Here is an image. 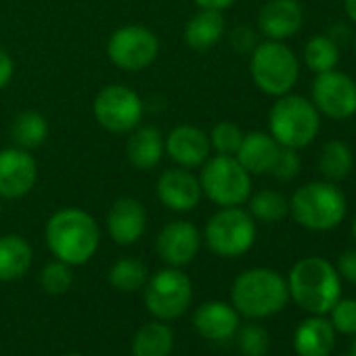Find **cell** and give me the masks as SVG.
<instances>
[{
	"mask_svg": "<svg viewBox=\"0 0 356 356\" xmlns=\"http://www.w3.org/2000/svg\"><path fill=\"white\" fill-rule=\"evenodd\" d=\"M331 312V325L337 333L343 335H356V300H337Z\"/></svg>",
	"mask_w": 356,
	"mask_h": 356,
	"instance_id": "obj_35",
	"label": "cell"
},
{
	"mask_svg": "<svg viewBox=\"0 0 356 356\" xmlns=\"http://www.w3.org/2000/svg\"><path fill=\"white\" fill-rule=\"evenodd\" d=\"M354 53H356V34H354Z\"/></svg>",
	"mask_w": 356,
	"mask_h": 356,
	"instance_id": "obj_44",
	"label": "cell"
},
{
	"mask_svg": "<svg viewBox=\"0 0 356 356\" xmlns=\"http://www.w3.org/2000/svg\"><path fill=\"white\" fill-rule=\"evenodd\" d=\"M105 51L113 67L126 74H138L157 61L161 44L159 36L151 28L128 24L109 34Z\"/></svg>",
	"mask_w": 356,
	"mask_h": 356,
	"instance_id": "obj_9",
	"label": "cell"
},
{
	"mask_svg": "<svg viewBox=\"0 0 356 356\" xmlns=\"http://www.w3.org/2000/svg\"><path fill=\"white\" fill-rule=\"evenodd\" d=\"M147 279H149V268L140 258L126 256L115 260L113 266L109 268V283L126 293L145 287Z\"/></svg>",
	"mask_w": 356,
	"mask_h": 356,
	"instance_id": "obj_30",
	"label": "cell"
},
{
	"mask_svg": "<svg viewBox=\"0 0 356 356\" xmlns=\"http://www.w3.org/2000/svg\"><path fill=\"white\" fill-rule=\"evenodd\" d=\"M200 229L185 218H176L165 222L155 237V252L165 266L183 268L195 260L202 250Z\"/></svg>",
	"mask_w": 356,
	"mask_h": 356,
	"instance_id": "obj_15",
	"label": "cell"
},
{
	"mask_svg": "<svg viewBox=\"0 0 356 356\" xmlns=\"http://www.w3.org/2000/svg\"><path fill=\"white\" fill-rule=\"evenodd\" d=\"M49 132H51L49 120L36 109L19 111L11 122V140H13V145H17L22 149H28V151H34L40 145H44L47 138H49Z\"/></svg>",
	"mask_w": 356,
	"mask_h": 356,
	"instance_id": "obj_25",
	"label": "cell"
},
{
	"mask_svg": "<svg viewBox=\"0 0 356 356\" xmlns=\"http://www.w3.org/2000/svg\"><path fill=\"white\" fill-rule=\"evenodd\" d=\"M243 134L245 132L235 122L220 120L208 132L210 145H212V153H218V155H235L237 149H239V145H241V140H243Z\"/></svg>",
	"mask_w": 356,
	"mask_h": 356,
	"instance_id": "obj_31",
	"label": "cell"
},
{
	"mask_svg": "<svg viewBox=\"0 0 356 356\" xmlns=\"http://www.w3.org/2000/svg\"><path fill=\"white\" fill-rule=\"evenodd\" d=\"M163 147L172 165H181L187 170H200L212 155L208 132L195 124L174 126L168 134H163Z\"/></svg>",
	"mask_w": 356,
	"mask_h": 356,
	"instance_id": "obj_16",
	"label": "cell"
},
{
	"mask_svg": "<svg viewBox=\"0 0 356 356\" xmlns=\"http://www.w3.org/2000/svg\"><path fill=\"white\" fill-rule=\"evenodd\" d=\"M348 356H350V354H348Z\"/></svg>",
	"mask_w": 356,
	"mask_h": 356,
	"instance_id": "obj_46",
	"label": "cell"
},
{
	"mask_svg": "<svg viewBox=\"0 0 356 356\" xmlns=\"http://www.w3.org/2000/svg\"><path fill=\"white\" fill-rule=\"evenodd\" d=\"M105 229L113 243L132 245L147 231V210L140 200L122 195L118 197L105 216Z\"/></svg>",
	"mask_w": 356,
	"mask_h": 356,
	"instance_id": "obj_17",
	"label": "cell"
},
{
	"mask_svg": "<svg viewBox=\"0 0 356 356\" xmlns=\"http://www.w3.org/2000/svg\"><path fill=\"white\" fill-rule=\"evenodd\" d=\"M193 325L197 333L210 341H225L239 329V314L227 302H206L195 310Z\"/></svg>",
	"mask_w": 356,
	"mask_h": 356,
	"instance_id": "obj_20",
	"label": "cell"
},
{
	"mask_svg": "<svg viewBox=\"0 0 356 356\" xmlns=\"http://www.w3.org/2000/svg\"><path fill=\"white\" fill-rule=\"evenodd\" d=\"M343 11H346V17L356 24V0H343Z\"/></svg>",
	"mask_w": 356,
	"mask_h": 356,
	"instance_id": "obj_40",
	"label": "cell"
},
{
	"mask_svg": "<svg viewBox=\"0 0 356 356\" xmlns=\"http://www.w3.org/2000/svg\"><path fill=\"white\" fill-rule=\"evenodd\" d=\"M193 285L183 268L165 266L145 283V306L159 321L183 316L191 304Z\"/></svg>",
	"mask_w": 356,
	"mask_h": 356,
	"instance_id": "obj_11",
	"label": "cell"
},
{
	"mask_svg": "<svg viewBox=\"0 0 356 356\" xmlns=\"http://www.w3.org/2000/svg\"><path fill=\"white\" fill-rule=\"evenodd\" d=\"M352 235H354V241H356V218H354V222H352Z\"/></svg>",
	"mask_w": 356,
	"mask_h": 356,
	"instance_id": "obj_42",
	"label": "cell"
},
{
	"mask_svg": "<svg viewBox=\"0 0 356 356\" xmlns=\"http://www.w3.org/2000/svg\"><path fill=\"white\" fill-rule=\"evenodd\" d=\"M250 76L262 95L277 99L293 90L300 78V61L285 42L264 40L250 53Z\"/></svg>",
	"mask_w": 356,
	"mask_h": 356,
	"instance_id": "obj_6",
	"label": "cell"
},
{
	"mask_svg": "<svg viewBox=\"0 0 356 356\" xmlns=\"http://www.w3.org/2000/svg\"><path fill=\"white\" fill-rule=\"evenodd\" d=\"M335 343V329L323 314H312L302 321L293 333L298 356H329Z\"/></svg>",
	"mask_w": 356,
	"mask_h": 356,
	"instance_id": "obj_23",
	"label": "cell"
},
{
	"mask_svg": "<svg viewBox=\"0 0 356 356\" xmlns=\"http://www.w3.org/2000/svg\"><path fill=\"white\" fill-rule=\"evenodd\" d=\"M304 63L310 72L323 74L335 70L339 63V47L329 34H314L304 44Z\"/></svg>",
	"mask_w": 356,
	"mask_h": 356,
	"instance_id": "obj_29",
	"label": "cell"
},
{
	"mask_svg": "<svg viewBox=\"0 0 356 356\" xmlns=\"http://www.w3.org/2000/svg\"><path fill=\"white\" fill-rule=\"evenodd\" d=\"M239 348L245 356H264L270 348V335L262 325L250 323L239 331Z\"/></svg>",
	"mask_w": 356,
	"mask_h": 356,
	"instance_id": "obj_33",
	"label": "cell"
},
{
	"mask_svg": "<svg viewBox=\"0 0 356 356\" xmlns=\"http://www.w3.org/2000/svg\"><path fill=\"white\" fill-rule=\"evenodd\" d=\"M15 78V59L7 49L0 47V90H5Z\"/></svg>",
	"mask_w": 356,
	"mask_h": 356,
	"instance_id": "obj_38",
	"label": "cell"
},
{
	"mask_svg": "<svg viewBox=\"0 0 356 356\" xmlns=\"http://www.w3.org/2000/svg\"><path fill=\"white\" fill-rule=\"evenodd\" d=\"M44 239L55 260L74 268L86 264L97 254L101 245V227L90 212L70 206L49 216Z\"/></svg>",
	"mask_w": 356,
	"mask_h": 356,
	"instance_id": "obj_1",
	"label": "cell"
},
{
	"mask_svg": "<svg viewBox=\"0 0 356 356\" xmlns=\"http://www.w3.org/2000/svg\"><path fill=\"white\" fill-rule=\"evenodd\" d=\"M300 168H302V157L296 149H287V147H281L279 153H277V159L270 168V176L277 178L281 183H287V181H293V178L300 174Z\"/></svg>",
	"mask_w": 356,
	"mask_h": 356,
	"instance_id": "obj_34",
	"label": "cell"
},
{
	"mask_svg": "<svg viewBox=\"0 0 356 356\" xmlns=\"http://www.w3.org/2000/svg\"><path fill=\"white\" fill-rule=\"evenodd\" d=\"M279 149L281 145L268 132L252 130L243 134V140L235 157L252 176H262V174H270V168L277 159Z\"/></svg>",
	"mask_w": 356,
	"mask_h": 356,
	"instance_id": "obj_21",
	"label": "cell"
},
{
	"mask_svg": "<svg viewBox=\"0 0 356 356\" xmlns=\"http://www.w3.org/2000/svg\"><path fill=\"white\" fill-rule=\"evenodd\" d=\"M165 157L163 132L157 126L140 124L128 132L126 140V159L138 172H151Z\"/></svg>",
	"mask_w": 356,
	"mask_h": 356,
	"instance_id": "obj_19",
	"label": "cell"
},
{
	"mask_svg": "<svg viewBox=\"0 0 356 356\" xmlns=\"http://www.w3.org/2000/svg\"><path fill=\"white\" fill-rule=\"evenodd\" d=\"M321 130V113L310 99L287 92L277 97L268 111V134L287 149L308 147Z\"/></svg>",
	"mask_w": 356,
	"mask_h": 356,
	"instance_id": "obj_5",
	"label": "cell"
},
{
	"mask_svg": "<svg viewBox=\"0 0 356 356\" xmlns=\"http://www.w3.org/2000/svg\"><path fill=\"white\" fill-rule=\"evenodd\" d=\"M312 105L333 122H343L356 115V82L337 70L316 74L312 82Z\"/></svg>",
	"mask_w": 356,
	"mask_h": 356,
	"instance_id": "obj_12",
	"label": "cell"
},
{
	"mask_svg": "<svg viewBox=\"0 0 356 356\" xmlns=\"http://www.w3.org/2000/svg\"><path fill=\"white\" fill-rule=\"evenodd\" d=\"M197 9H210V11H220L225 13L227 9H231L237 0H193Z\"/></svg>",
	"mask_w": 356,
	"mask_h": 356,
	"instance_id": "obj_39",
	"label": "cell"
},
{
	"mask_svg": "<svg viewBox=\"0 0 356 356\" xmlns=\"http://www.w3.org/2000/svg\"><path fill=\"white\" fill-rule=\"evenodd\" d=\"M174 346V333L163 323H147L143 325L132 339L134 356H170Z\"/></svg>",
	"mask_w": 356,
	"mask_h": 356,
	"instance_id": "obj_27",
	"label": "cell"
},
{
	"mask_svg": "<svg viewBox=\"0 0 356 356\" xmlns=\"http://www.w3.org/2000/svg\"><path fill=\"white\" fill-rule=\"evenodd\" d=\"M354 168V153L352 147L343 140H327L318 155V170L325 181L339 183L346 176H350Z\"/></svg>",
	"mask_w": 356,
	"mask_h": 356,
	"instance_id": "obj_26",
	"label": "cell"
},
{
	"mask_svg": "<svg viewBox=\"0 0 356 356\" xmlns=\"http://www.w3.org/2000/svg\"><path fill=\"white\" fill-rule=\"evenodd\" d=\"M287 287L289 298H293V302L310 314L329 312L341 298V277L337 268L321 256H310L296 262L289 270Z\"/></svg>",
	"mask_w": 356,
	"mask_h": 356,
	"instance_id": "obj_2",
	"label": "cell"
},
{
	"mask_svg": "<svg viewBox=\"0 0 356 356\" xmlns=\"http://www.w3.org/2000/svg\"><path fill=\"white\" fill-rule=\"evenodd\" d=\"M38 183V161L17 145L0 149V200L13 202L30 195Z\"/></svg>",
	"mask_w": 356,
	"mask_h": 356,
	"instance_id": "obj_14",
	"label": "cell"
},
{
	"mask_svg": "<svg viewBox=\"0 0 356 356\" xmlns=\"http://www.w3.org/2000/svg\"><path fill=\"white\" fill-rule=\"evenodd\" d=\"M350 356H356V339H354V343H352V348H350Z\"/></svg>",
	"mask_w": 356,
	"mask_h": 356,
	"instance_id": "obj_41",
	"label": "cell"
},
{
	"mask_svg": "<svg viewBox=\"0 0 356 356\" xmlns=\"http://www.w3.org/2000/svg\"><path fill=\"white\" fill-rule=\"evenodd\" d=\"M197 176L204 197L216 208L243 206L254 191V176L239 163L235 155L212 153L210 159L200 168Z\"/></svg>",
	"mask_w": 356,
	"mask_h": 356,
	"instance_id": "obj_7",
	"label": "cell"
},
{
	"mask_svg": "<svg viewBox=\"0 0 356 356\" xmlns=\"http://www.w3.org/2000/svg\"><path fill=\"white\" fill-rule=\"evenodd\" d=\"M95 122L109 134H128L143 124L145 101L143 97L126 84L103 86L92 101Z\"/></svg>",
	"mask_w": 356,
	"mask_h": 356,
	"instance_id": "obj_10",
	"label": "cell"
},
{
	"mask_svg": "<svg viewBox=\"0 0 356 356\" xmlns=\"http://www.w3.org/2000/svg\"><path fill=\"white\" fill-rule=\"evenodd\" d=\"M256 220L243 206L218 208L204 229V241L220 258H239L256 241Z\"/></svg>",
	"mask_w": 356,
	"mask_h": 356,
	"instance_id": "obj_8",
	"label": "cell"
},
{
	"mask_svg": "<svg viewBox=\"0 0 356 356\" xmlns=\"http://www.w3.org/2000/svg\"><path fill=\"white\" fill-rule=\"evenodd\" d=\"M348 202L343 191L329 181H314L298 187L289 197V216L308 231H331L346 218Z\"/></svg>",
	"mask_w": 356,
	"mask_h": 356,
	"instance_id": "obj_4",
	"label": "cell"
},
{
	"mask_svg": "<svg viewBox=\"0 0 356 356\" xmlns=\"http://www.w3.org/2000/svg\"><path fill=\"white\" fill-rule=\"evenodd\" d=\"M245 204L252 218L262 225H275L289 216V200L275 189H260L256 193L252 191Z\"/></svg>",
	"mask_w": 356,
	"mask_h": 356,
	"instance_id": "obj_28",
	"label": "cell"
},
{
	"mask_svg": "<svg viewBox=\"0 0 356 356\" xmlns=\"http://www.w3.org/2000/svg\"><path fill=\"white\" fill-rule=\"evenodd\" d=\"M0 218H3V200H0Z\"/></svg>",
	"mask_w": 356,
	"mask_h": 356,
	"instance_id": "obj_43",
	"label": "cell"
},
{
	"mask_svg": "<svg viewBox=\"0 0 356 356\" xmlns=\"http://www.w3.org/2000/svg\"><path fill=\"white\" fill-rule=\"evenodd\" d=\"M233 308L250 318H266L285 308L289 300L287 279L273 268H248L231 287Z\"/></svg>",
	"mask_w": 356,
	"mask_h": 356,
	"instance_id": "obj_3",
	"label": "cell"
},
{
	"mask_svg": "<svg viewBox=\"0 0 356 356\" xmlns=\"http://www.w3.org/2000/svg\"><path fill=\"white\" fill-rule=\"evenodd\" d=\"M34 262L32 245L26 237L9 233L0 237V281L22 279Z\"/></svg>",
	"mask_w": 356,
	"mask_h": 356,
	"instance_id": "obj_24",
	"label": "cell"
},
{
	"mask_svg": "<svg viewBox=\"0 0 356 356\" xmlns=\"http://www.w3.org/2000/svg\"><path fill=\"white\" fill-rule=\"evenodd\" d=\"M335 268L341 279L356 285V250H346L343 254H339Z\"/></svg>",
	"mask_w": 356,
	"mask_h": 356,
	"instance_id": "obj_37",
	"label": "cell"
},
{
	"mask_svg": "<svg viewBox=\"0 0 356 356\" xmlns=\"http://www.w3.org/2000/svg\"><path fill=\"white\" fill-rule=\"evenodd\" d=\"M65 356H82V354H65Z\"/></svg>",
	"mask_w": 356,
	"mask_h": 356,
	"instance_id": "obj_45",
	"label": "cell"
},
{
	"mask_svg": "<svg viewBox=\"0 0 356 356\" xmlns=\"http://www.w3.org/2000/svg\"><path fill=\"white\" fill-rule=\"evenodd\" d=\"M72 283H74L72 266L61 260H53L44 264V268L40 270V285L44 287L47 293L61 296L72 287Z\"/></svg>",
	"mask_w": 356,
	"mask_h": 356,
	"instance_id": "obj_32",
	"label": "cell"
},
{
	"mask_svg": "<svg viewBox=\"0 0 356 356\" xmlns=\"http://www.w3.org/2000/svg\"><path fill=\"white\" fill-rule=\"evenodd\" d=\"M229 42H231L235 53L250 55L256 49V44H258V34L250 26H237V28H233L229 32Z\"/></svg>",
	"mask_w": 356,
	"mask_h": 356,
	"instance_id": "obj_36",
	"label": "cell"
},
{
	"mask_svg": "<svg viewBox=\"0 0 356 356\" xmlns=\"http://www.w3.org/2000/svg\"><path fill=\"white\" fill-rule=\"evenodd\" d=\"M304 26V9L300 0H266L258 11V32L266 40L285 42Z\"/></svg>",
	"mask_w": 356,
	"mask_h": 356,
	"instance_id": "obj_18",
	"label": "cell"
},
{
	"mask_svg": "<svg viewBox=\"0 0 356 356\" xmlns=\"http://www.w3.org/2000/svg\"><path fill=\"white\" fill-rule=\"evenodd\" d=\"M155 197L157 202L174 212V214H187L200 208L204 200V191L200 185V176L195 170H187L181 165H170L161 170L155 181Z\"/></svg>",
	"mask_w": 356,
	"mask_h": 356,
	"instance_id": "obj_13",
	"label": "cell"
},
{
	"mask_svg": "<svg viewBox=\"0 0 356 356\" xmlns=\"http://www.w3.org/2000/svg\"><path fill=\"white\" fill-rule=\"evenodd\" d=\"M227 36V19L220 11L200 9L185 26L183 40L191 51L204 53L220 44V40Z\"/></svg>",
	"mask_w": 356,
	"mask_h": 356,
	"instance_id": "obj_22",
	"label": "cell"
}]
</instances>
